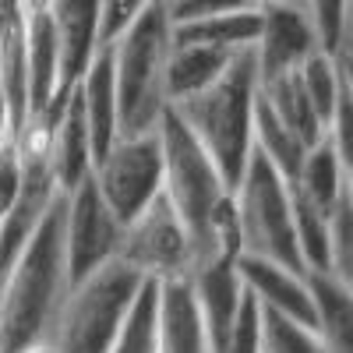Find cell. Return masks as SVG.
Wrapping results in <instances>:
<instances>
[{
	"label": "cell",
	"instance_id": "21",
	"mask_svg": "<svg viewBox=\"0 0 353 353\" xmlns=\"http://www.w3.org/2000/svg\"><path fill=\"white\" fill-rule=\"evenodd\" d=\"M314 325L332 353H353V290L336 276H307Z\"/></svg>",
	"mask_w": 353,
	"mask_h": 353
},
{
	"label": "cell",
	"instance_id": "20",
	"mask_svg": "<svg viewBox=\"0 0 353 353\" xmlns=\"http://www.w3.org/2000/svg\"><path fill=\"white\" fill-rule=\"evenodd\" d=\"M159 353H212L188 283L159 286Z\"/></svg>",
	"mask_w": 353,
	"mask_h": 353
},
{
	"label": "cell",
	"instance_id": "10",
	"mask_svg": "<svg viewBox=\"0 0 353 353\" xmlns=\"http://www.w3.org/2000/svg\"><path fill=\"white\" fill-rule=\"evenodd\" d=\"M251 53L258 81L297 74L301 64L318 53L307 4H261V32Z\"/></svg>",
	"mask_w": 353,
	"mask_h": 353
},
{
	"label": "cell",
	"instance_id": "26",
	"mask_svg": "<svg viewBox=\"0 0 353 353\" xmlns=\"http://www.w3.org/2000/svg\"><path fill=\"white\" fill-rule=\"evenodd\" d=\"M329 241H332V276L353 286V191L329 216Z\"/></svg>",
	"mask_w": 353,
	"mask_h": 353
},
{
	"label": "cell",
	"instance_id": "31",
	"mask_svg": "<svg viewBox=\"0 0 353 353\" xmlns=\"http://www.w3.org/2000/svg\"><path fill=\"white\" fill-rule=\"evenodd\" d=\"M21 353H57L50 343H36V346H28V350H21Z\"/></svg>",
	"mask_w": 353,
	"mask_h": 353
},
{
	"label": "cell",
	"instance_id": "23",
	"mask_svg": "<svg viewBox=\"0 0 353 353\" xmlns=\"http://www.w3.org/2000/svg\"><path fill=\"white\" fill-rule=\"evenodd\" d=\"M297 81H301L304 96H307L314 117L321 121V128H325V131L332 128L339 106H343V103H353V88L339 78L336 64L329 61L325 53H314L311 61H304L301 71H297Z\"/></svg>",
	"mask_w": 353,
	"mask_h": 353
},
{
	"label": "cell",
	"instance_id": "25",
	"mask_svg": "<svg viewBox=\"0 0 353 353\" xmlns=\"http://www.w3.org/2000/svg\"><path fill=\"white\" fill-rule=\"evenodd\" d=\"M261 353H332V350L314 329L261 307Z\"/></svg>",
	"mask_w": 353,
	"mask_h": 353
},
{
	"label": "cell",
	"instance_id": "22",
	"mask_svg": "<svg viewBox=\"0 0 353 353\" xmlns=\"http://www.w3.org/2000/svg\"><path fill=\"white\" fill-rule=\"evenodd\" d=\"M258 96L261 103L276 113V121L304 145V152L314 149V145L325 138L329 131L321 128V121L314 117L304 88L297 81V74H283V78H272V81H258Z\"/></svg>",
	"mask_w": 353,
	"mask_h": 353
},
{
	"label": "cell",
	"instance_id": "13",
	"mask_svg": "<svg viewBox=\"0 0 353 353\" xmlns=\"http://www.w3.org/2000/svg\"><path fill=\"white\" fill-rule=\"evenodd\" d=\"M237 272H241L244 290L265 311L283 314L290 321H297V325H307V329L318 332L307 276L290 272V269H283V265L261 261V258H241V254H237Z\"/></svg>",
	"mask_w": 353,
	"mask_h": 353
},
{
	"label": "cell",
	"instance_id": "29",
	"mask_svg": "<svg viewBox=\"0 0 353 353\" xmlns=\"http://www.w3.org/2000/svg\"><path fill=\"white\" fill-rule=\"evenodd\" d=\"M18 194H21V159H18L14 138H11L0 145V219L14 209Z\"/></svg>",
	"mask_w": 353,
	"mask_h": 353
},
{
	"label": "cell",
	"instance_id": "6",
	"mask_svg": "<svg viewBox=\"0 0 353 353\" xmlns=\"http://www.w3.org/2000/svg\"><path fill=\"white\" fill-rule=\"evenodd\" d=\"M117 261L131 269L145 283H188L194 272V248L191 237L173 212V205L159 191L145 209L121 226V244H117Z\"/></svg>",
	"mask_w": 353,
	"mask_h": 353
},
{
	"label": "cell",
	"instance_id": "1",
	"mask_svg": "<svg viewBox=\"0 0 353 353\" xmlns=\"http://www.w3.org/2000/svg\"><path fill=\"white\" fill-rule=\"evenodd\" d=\"M68 290L64 194H57L0 286V353H21L36 343H46Z\"/></svg>",
	"mask_w": 353,
	"mask_h": 353
},
{
	"label": "cell",
	"instance_id": "11",
	"mask_svg": "<svg viewBox=\"0 0 353 353\" xmlns=\"http://www.w3.org/2000/svg\"><path fill=\"white\" fill-rule=\"evenodd\" d=\"M53 14V32H57V99L43 113V121L57 110H64L78 81L85 78L88 64L96 61V14L99 4H50Z\"/></svg>",
	"mask_w": 353,
	"mask_h": 353
},
{
	"label": "cell",
	"instance_id": "19",
	"mask_svg": "<svg viewBox=\"0 0 353 353\" xmlns=\"http://www.w3.org/2000/svg\"><path fill=\"white\" fill-rule=\"evenodd\" d=\"M293 191H297L304 201H311L318 212H325V216H332V209L343 201V194L353 191V170L339 156L336 145L329 141V134L321 138L314 149H307Z\"/></svg>",
	"mask_w": 353,
	"mask_h": 353
},
{
	"label": "cell",
	"instance_id": "27",
	"mask_svg": "<svg viewBox=\"0 0 353 353\" xmlns=\"http://www.w3.org/2000/svg\"><path fill=\"white\" fill-rule=\"evenodd\" d=\"M223 353H261V307L248 290L241 297L237 318H233V325L226 332Z\"/></svg>",
	"mask_w": 353,
	"mask_h": 353
},
{
	"label": "cell",
	"instance_id": "2",
	"mask_svg": "<svg viewBox=\"0 0 353 353\" xmlns=\"http://www.w3.org/2000/svg\"><path fill=\"white\" fill-rule=\"evenodd\" d=\"M254 103H258V68H254V53L248 50L230 64V71L209 92H201L181 106H170L173 117L212 159V166L219 170L230 191L237 188L254 149L251 141Z\"/></svg>",
	"mask_w": 353,
	"mask_h": 353
},
{
	"label": "cell",
	"instance_id": "28",
	"mask_svg": "<svg viewBox=\"0 0 353 353\" xmlns=\"http://www.w3.org/2000/svg\"><path fill=\"white\" fill-rule=\"evenodd\" d=\"M141 4H124V0H113V4H99L96 14V46L99 50H113L128 36V28L134 25Z\"/></svg>",
	"mask_w": 353,
	"mask_h": 353
},
{
	"label": "cell",
	"instance_id": "30",
	"mask_svg": "<svg viewBox=\"0 0 353 353\" xmlns=\"http://www.w3.org/2000/svg\"><path fill=\"white\" fill-rule=\"evenodd\" d=\"M14 138V128H11V113H8V103L0 96V145Z\"/></svg>",
	"mask_w": 353,
	"mask_h": 353
},
{
	"label": "cell",
	"instance_id": "14",
	"mask_svg": "<svg viewBox=\"0 0 353 353\" xmlns=\"http://www.w3.org/2000/svg\"><path fill=\"white\" fill-rule=\"evenodd\" d=\"M46 128H50V176L57 194L68 198L85 181H92V145H88L78 88L64 103V110H57L46 121Z\"/></svg>",
	"mask_w": 353,
	"mask_h": 353
},
{
	"label": "cell",
	"instance_id": "16",
	"mask_svg": "<svg viewBox=\"0 0 353 353\" xmlns=\"http://www.w3.org/2000/svg\"><path fill=\"white\" fill-rule=\"evenodd\" d=\"M78 103L85 117L88 145H92V170L96 163L113 149V141L121 138L117 128V92H113V57L110 50H99L96 61L88 64L85 78L78 81Z\"/></svg>",
	"mask_w": 353,
	"mask_h": 353
},
{
	"label": "cell",
	"instance_id": "4",
	"mask_svg": "<svg viewBox=\"0 0 353 353\" xmlns=\"http://www.w3.org/2000/svg\"><path fill=\"white\" fill-rule=\"evenodd\" d=\"M230 205H233V233H237L241 258H261L304 276L297 241H293L290 184L269 166L261 152L251 149V159L237 188L230 191Z\"/></svg>",
	"mask_w": 353,
	"mask_h": 353
},
{
	"label": "cell",
	"instance_id": "5",
	"mask_svg": "<svg viewBox=\"0 0 353 353\" xmlns=\"http://www.w3.org/2000/svg\"><path fill=\"white\" fill-rule=\"evenodd\" d=\"M141 283L145 279L121 261H110L96 276L74 283L53 318L46 343L57 353H110Z\"/></svg>",
	"mask_w": 353,
	"mask_h": 353
},
{
	"label": "cell",
	"instance_id": "18",
	"mask_svg": "<svg viewBox=\"0 0 353 353\" xmlns=\"http://www.w3.org/2000/svg\"><path fill=\"white\" fill-rule=\"evenodd\" d=\"M0 96L8 103L14 134L28 124V74H25V11L0 4Z\"/></svg>",
	"mask_w": 353,
	"mask_h": 353
},
{
	"label": "cell",
	"instance_id": "15",
	"mask_svg": "<svg viewBox=\"0 0 353 353\" xmlns=\"http://www.w3.org/2000/svg\"><path fill=\"white\" fill-rule=\"evenodd\" d=\"M25 11V74H28V121L43 117L57 99V32L50 4H21Z\"/></svg>",
	"mask_w": 353,
	"mask_h": 353
},
{
	"label": "cell",
	"instance_id": "3",
	"mask_svg": "<svg viewBox=\"0 0 353 353\" xmlns=\"http://www.w3.org/2000/svg\"><path fill=\"white\" fill-rule=\"evenodd\" d=\"M170 11L166 4H141L128 36L110 50L121 138L152 134L166 113V61H170Z\"/></svg>",
	"mask_w": 353,
	"mask_h": 353
},
{
	"label": "cell",
	"instance_id": "9",
	"mask_svg": "<svg viewBox=\"0 0 353 353\" xmlns=\"http://www.w3.org/2000/svg\"><path fill=\"white\" fill-rule=\"evenodd\" d=\"M173 46L248 53L261 32V4H166Z\"/></svg>",
	"mask_w": 353,
	"mask_h": 353
},
{
	"label": "cell",
	"instance_id": "24",
	"mask_svg": "<svg viewBox=\"0 0 353 353\" xmlns=\"http://www.w3.org/2000/svg\"><path fill=\"white\" fill-rule=\"evenodd\" d=\"M110 353H159V283H141Z\"/></svg>",
	"mask_w": 353,
	"mask_h": 353
},
{
	"label": "cell",
	"instance_id": "8",
	"mask_svg": "<svg viewBox=\"0 0 353 353\" xmlns=\"http://www.w3.org/2000/svg\"><path fill=\"white\" fill-rule=\"evenodd\" d=\"M121 244V223L103 205L92 181H85L78 191L64 198V261H68V283H81L117 261Z\"/></svg>",
	"mask_w": 353,
	"mask_h": 353
},
{
	"label": "cell",
	"instance_id": "17",
	"mask_svg": "<svg viewBox=\"0 0 353 353\" xmlns=\"http://www.w3.org/2000/svg\"><path fill=\"white\" fill-rule=\"evenodd\" d=\"M241 53H226V50H209V46H170V61H166V110L181 106L209 88L230 71V64Z\"/></svg>",
	"mask_w": 353,
	"mask_h": 353
},
{
	"label": "cell",
	"instance_id": "7",
	"mask_svg": "<svg viewBox=\"0 0 353 353\" xmlns=\"http://www.w3.org/2000/svg\"><path fill=\"white\" fill-rule=\"evenodd\" d=\"M92 188L113 219L128 226L145 205L163 191V149L159 134H138V138H117L113 149L96 163Z\"/></svg>",
	"mask_w": 353,
	"mask_h": 353
},
{
	"label": "cell",
	"instance_id": "12",
	"mask_svg": "<svg viewBox=\"0 0 353 353\" xmlns=\"http://www.w3.org/2000/svg\"><path fill=\"white\" fill-rule=\"evenodd\" d=\"M188 286H191V297H194V307L201 314V325H205L212 353H223L226 332L233 325V318H237V307L244 297L237 254H223L216 261H205L201 269L191 272Z\"/></svg>",
	"mask_w": 353,
	"mask_h": 353
}]
</instances>
